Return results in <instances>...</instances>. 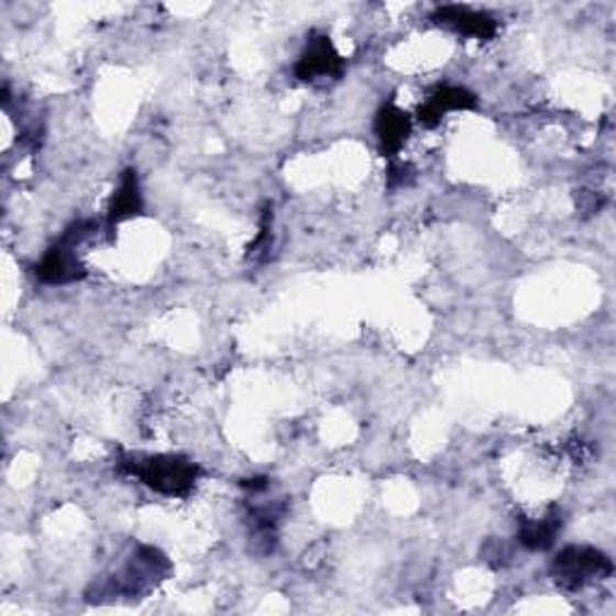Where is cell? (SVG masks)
<instances>
[{
	"mask_svg": "<svg viewBox=\"0 0 616 616\" xmlns=\"http://www.w3.org/2000/svg\"><path fill=\"white\" fill-rule=\"evenodd\" d=\"M121 472L138 477L152 492L162 496H188L196 490L200 468L196 462L178 455H145V458H123L119 462Z\"/></svg>",
	"mask_w": 616,
	"mask_h": 616,
	"instance_id": "obj_1",
	"label": "cell"
},
{
	"mask_svg": "<svg viewBox=\"0 0 616 616\" xmlns=\"http://www.w3.org/2000/svg\"><path fill=\"white\" fill-rule=\"evenodd\" d=\"M474 107H477V97H474L470 89L458 85H441L433 89L427 101H424L417 119L427 128H436L443 121L446 113L470 111Z\"/></svg>",
	"mask_w": 616,
	"mask_h": 616,
	"instance_id": "obj_6",
	"label": "cell"
},
{
	"mask_svg": "<svg viewBox=\"0 0 616 616\" xmlns=\"http://www.w3.org/2000/svg\"><path fill=\"white\" fill-rule=\"evenodd\" d=\"M169 573H172V563L160 549L140 547L131 557V561L125 563L123 571L111 578L107 585V593L116 597L138 600L147 595L150 590L157 587Z\"/></svg>",
	"mask_w": 616,
	"mask_h": 616,
	"instance_id": "obj_3",
	"label": "cell"
},
{
	"mask_svg": "<svg viewBox=\"0 0 616 616\" xmlns=\"http://www.w3.org/2000/svg\"><path fill=\"white\" fill-rule=\"evenodd\" d=\"M344 73V58L338 54V48L332 46L330 36L314 34L308 38L304 54L299 56L294 75L304 82H318V80H340Z\"/></svg>",
	"mask_w": 616,
	"mask_h": 616,
	"instance_id": "obj_4",
	"label": "cell"
},
{
	"mask_svg": "<svg viewBox=\"0 0 616 616\" xmlns=\"http://www.w3.org/2000/svg\"><path fill=\"white\" fill-rule=\"evenodd\" d=\"M140 212H143V193H140L138 174L133 169H125L121 176L119 190L113 193V200L109 208V229L131 220V217Z\"/></svg>",
	"mask_w": 616,
	"mask_h": 616,
	"instance_id": "obj_10",
	"label": "cell"
},
{
	"mask_svg": "<svg viewBox=\"0 0 616 616\" xmlns=\"http://www.w3.org/2000/svg\"><path fill=\"white\" fill-rule=\"evenodd\" d=\"M270 212H265L263 217V224H261V234L255 239V243L251 246V255L253 258H265L267 251H270V243H273V234H270Z\"/></svg>",
	"mask_w": 616,
	"mask_h": 616,
	"instance_id": "obj_11",
	"label": "cell"
},
{
	"mask_svg": "<svg viewBox=\"0 0 616 616\" xmlns=\"http://www.w3.org/2000/svg\"><path fill=\"white\" fill-rule=\"evenodd\" d=\"M374 131L378 138V147L383 157H395L403 150L407 135L413 133V119L395 105H385L376 113Z\"/></svg>",
	"mask_w": 616,
	"mask_h": 616,
	"instance_id": "obj_8",
	"label": "cell"
},
{
	"mask_svg": "<svg viewBox=\"0 0 616 616\" xmlns=\"http://www.w3.org/2000/svg\"><path fill=\"white\" fill-rule=\"evenodd\" d=\"M433 24L439 28L451 30L460 36H472V38H492L498 32V22L490 15V12L472 10L468 6H441L431 15Z\"/></svg>",
	"mask_w": 616,
	"mask_h": 616,
	"instance_id": "obj_5",
	"label": "cell"
},
{
	"mask_svg": "<svg viewBox=\"0 0 616 616\" xmlns=\"http://www.w3.org/2000/svg\"><path fill=\"white\" fill-rule=\"evenodd\" d=\"M77 246H70L66 241H58L56 246H51L42 263L36 265V277L46 282V285H70L85 277V270L75 255Z\"/></svg>",
	"mask_w": 616,
	"mask_h": 616,
	"instance_id": "obj_7",
	"label": "cell"
},
{
	"mask_svg": "<svg viewBox=\"0 0 616 616\" xmlns=\"http://www.w3.org/2000/svg\"><path fill=\"white\" fill-rule=\"evenodd\" d=\"M612 573V559L605 551L587 544H571L561 549L554 561H551V578H554V583L563 590H571V593L593 583L607 581Z\"/></svg>",
	"mask_w": 616,
	"mask_h": 616,
	"instance_id": "obj_2",
	"label": "cell"
},
{
	"mask_svg": "<svg viewBox=\"0 0 616 616\" xmlns=\"http://www.w3.org/2000/svg\"><path fill=\"white\" fill-rule=\"evenodd\" d=\"M561 510L557 506H549L544 516L528 518L520 522L518 542L530 551H544L557 542V535L561 532Z\"/></svg>",
	"mask_w": 616,
	"mask_h": 616,
	"instance_id": "obj_9",
	"label": "cell"
}]
</instances>
